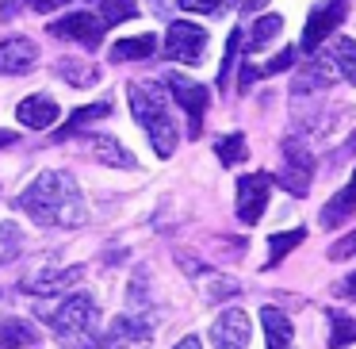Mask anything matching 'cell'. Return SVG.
<instances>
[{"instance_id":"52a82bcc","label":"cell","mask_w":356,"mask_h":349,"mask_svg":"<svg viewBox=\"0 0 356 349\" xmlns=\"http://www.w3.org/2000/svg\"><path fill=\"white\" fill-rule=\"evenodd\" d=\"M345 8H348V0H322V4L310 12L307 27H302V50H307V54H314V50L337 31V24L345 20Z\"/></svg>"},{"instance_id":"d6986e66","label":"cell","mask_w":356,"mask_h":349,"mask_svg":"<svg viewBox=\"0 0 356 349\" xmlns=\"http://www.w3.org/2000/svg\"><path fill=\"white\" fill-rule=\"evenodd\" d=\"M154 50H157L154 35H134V39H119L108 54H111V62H138V58H149Z\"/></svg>"},{"instance_id":"30bf717a","label":"cell","mask_w":356,"mask_h":349,"mask_svg":"<svg viewBox=\"0 0 356 349\" xmlns=\"http://www.w3.org/2000/svg\"><path fill=\"white\" fill-rule=\"evenodd\" d=\"M50 35L73 39V42H81V47L96 50L104 42V24H100V16H92V12H73V16L54 20V24H50Z\"/></svg>"},{"instance_id":"83f0119b","label":"cell","mask_w":356,"mask_h":349,"mask_svg":"<svg viewBox=\"0 0 356 349\" xmlns=\"http://www.w3.org/2000/svg\"><path fill=\"white\" fill-rule=\"evenodd\" d=\"M65 4H70V0H4V4H0V20H12L19 8H31V12H42V16H47V12H58V8H65Z\"/></svg>"},{"instance_id":"277c9868","label":"cell","mask_w":356,"mask_h":349,"mask_svg":"<svg viewBox=\"0 0 356 349\" xmlns=\"http://www.w3.org/2000/svg\"><path fill=\"white\" fill-rule=\"evenodd\" d=\"M203 54H207V31L200 24L180 20V24L169 27V35H165V58L184 62V65H200Z\"/></svg>"},{"instance_id":"5bb4252c","label":"cell","mask_w":356,"mask_h":349,"mask_svg":"<svg viewBox=\"0 0 356 349\" xmlns=\"http://www.w3.org/2000/svg\"><path fill=\"white\" fill-rule=\"evenodd\" d=\"M16 116H19V123L24 127H31V131H47V127H54L58 123V116H62V108H58L50 96H27L24 104L16 108Z\"/></svg>"},{"instance_id":"8fae6325","label":"cell","mask_w":356,"mask_h":349,"mask_svg":"<svg viewBox=\"0 0 356 349\" xmlns=\"http://www.w3.org/2000/svg\"><path fill=\"white\" fill-rule=\"evenodd\" d=\"M249 315L238 307H226L211 323V349H245L249 346Z\"/></svg>"},{"instance_id":"4fadbf2b","label":"cell","mask_w":356,"mask_h":349,"mask_svg":"<svg viewBox=\"0 0 356 349\" xmlns=\"http://www.w3.org/2000/svg\"><path fill=\"white\" fill-rule=\"evenodd\" d=\"M35 62H39V47L31 39H4L0 42V73L16 77V73H27Z\"/></svg>"},{"instance_id":"74e56055","label":"cell","mask_w":356,"mask_h":349,"mask_svg":"<svg viewBox=\"0 0 356 349\" xmlns=\"http://www.w3.org/2000/svg\"><path fill=\"white\" fill-rule=\"evenodd\" d=\"M12 142H16V134H12V131H0V146H12Z\"/></svg>"},{"instance_id":"e0dca14e","label":"cell","mask_w":356,"mask_h":349,"mask_svg":"<svg viewBox=\"0 0 356 349\" xmlns=\"http://www.w3.org/2000/svg\"><path fill=\"white\" fill-rule=\"evenodd\" d=\"M353 211H356V180H353V185H345V188H341V192L322 208V226H325V231H333V226L345 223Z\"/></svg>"},{"instance_id":"9a60e30c","label":"cell","mask_w":356,"mask_h":349,"mask_svg":"<svg viewBox=\"0 0 356 349\" xmlns=\"http://www.w3.org/2000/svg\"><path fill=\"white\" fill-rule=\"evenodd\" d=\"M88 146H92L96 162L111 165V169H134V165H138L131 150H127L119 139H111V134H92V142H88Z\"/></svg>"},{"instance_id":"603a6c76","label":"cell","mask_w":356,"mask_h":349,"mask_svg":"<svg viewBox=\"0 0 356 349\" xmlns=\"http://www.w3.org/2000/svg\"><path fill=\"white\" fill-rule=\"evenodd\" d=\"M330 73H333V65L330 62H310L307 65V70H302L299 73V77H295V96H299V93H318V88H325V85H330Z\"/></svg>"},{"instance_id":"ffe728a7","label":"cell","mask_w":356,"mask_h":349,"mask_svg":"<svg viewBox=\"0 0 356 349\" xmlns=\"http://www.w3.org/2000/svg\"><path fill=\"white\" fill-rule=\"evenodd\" d=\"M88 4L96 8V16H100V24H104V27H111V24H127V20L138 16L134 0H88Z\"/></svg>"},{"instance_id":"8d00e7d4","label":"cell","mask_w":356,"mask_h":349,"mask_svg":"<svg viewBox=\"0 0 356 349\" xmlns=\"http://www.w3.org/2000/svg\"><path fill=\"white\" fill-rule=\"evenodd\" d=\"M264 0H241V12H253V8H261Z\"/></svg>"},{"instance_id":"d590c367","label":"cell","mask_w":356,"mask_h":349,"mask_svg":"<svg viewBox=\"0 0 356 349\" xmlns=\"http://www.w3.org/2000/svg\"><path fill=\"white\" fill-rule=\"evenodd\" d=\"M177 349H203V346H200V338H192V334H188L184 341H177Z\"/></svg>"},{"instance_id":"7402d4cb","label":"cell","mask_w":356,"mask_h":349,"mask_svg":"<svg viewBox=\"0 0 356 349\" xmlns=\"http://www.w3.org/2000/svg\"><path fill=\"white\" fill-rule=\"evenodd\" d=\"M284 31V16H276V12H268V16H261L253 27H249V47L245 50H264L276 35Z\"/></svg>"},{"instance_id":"3957f363","label":"cell","mask_w":356,"mask_h":349,"mask_svg":"<svg viewBox=\"0 0 356 349\" xmlns=\"http://www.w3.org/2000/svg\"><path fill=\"white\" fill-rule=\"evenodd\" d=\"M62 349H92L96 346V303L92 295L77 292L70 300H62V307L50 315Z\"/></svg>"},{"instance_id":"ac0fdd59","label":"cell","mask_w":356,"mask_h":349,"mask_svg":"<svg viewBox=\"0 0 356 349\" xmlns=\"http://www.w3.org/2000/svg\"><path fill=\"white\" fill-rule=\"evenodd\" d=\"M35 341H39V334L27 318H4L0 323V349H27Z\"/></svg>"},{"instance_id":"f546056e","label":"cell","mask_w":356,"mask_h":349,"mask_svg":"<svg viewBox=\"0 0 356 349\" xmlns=\"http://www.w3.org/2000/svg\"><path fill=\"white\" fill-rule=\"evenodd\" d=\"M238 42H241V31H230V42H226V62H222V70H218V88H226V81H230V65H234V54H238Z\"/></svg>"},{"instance_id":"484cf974","label":"cell","mask_w":356,"mask_h":349,"mask_svg":"<svg viewBox=\"0 0 356 349\" xmlns=\"http://www.w3.org/2000/svg\"><path fill=\"white\" fill-rule=\"evenodd\" d=\"M333 70L348 85H356V42L353 39H337V47H333Z\"/></svg>"},{"instance_id":"9c48e42d","label":"cell","mask_w":356,"mask_h":349,"mask_svg":"<svg viewBox=\"0 0 356 349\" xmlns=\"http://www.w3.org/2000/svg\"><path fill=\"white\" fill-rule=\"evenodd\" d=\"M154 341V326L142 315H119L115 323L108 326V338H104V349H149Z\"/></svg>"},{"instance_id":"836d02e7","label":"cell","mask_w":356,"mask_h":349,"mask_svg":"<svg viewBox=\"0 0 356 349\" xmlns=\"http://www.w3.org/2000/svg\"><path fill=\"white\" fill-rule=\"evenodd\" d=\"M333 292H337V295H345V300H356V272L345 280V284H337V288H333Z\"/></svg>"},{"instance_id":"e575fe53","label":"cell","mask_w":356,"mask_h":349,"mask_svg":"<svg viewBox=\"0 0 356 349\" xmlns=\"http://www.w3.org/2000/svg\"><path fill=\"white\" fill-rule=\"evenodd\" d=\"M257 77H261V70H253V65H241V88H249Z\"/></svg>"},{"instance_id":"cb8c5ba5","label":"cell","mask_w":356,"mask_h":349,"mask_svg":"<svg viewBox=\"0 0 356 349\" xmlns=\"http://www.w3.org/2000/svg\"><path fill=\"white\" fill-rule=\"evenodd\" d=\"M104 116H111V100H100V104H85V108H77L70 116V123L58 131V139H70L73 131H81L85 123H96V119H104Z\"/></svg>"},{"instance_id":"ba28073f","label":"cell","mask_w":356,"mask_h":349,"mask_svg":"<svg viewBox=\"0 0 356 349\" xmlns=\"http://www.w3.org/2000/svg\"><path fill=\"white\" fill-rule=\"evenodd\" d=\"M268 192H272L268 173H249V177L238 180V219L245 226L261 223L264 208H268Z\"/></svg>"},{"instance_id":"f1b7e54d","label":"cell","mask_w":356,"mask_h":349,"mask_svg":"<svg viewBox=\"0 0 356 349\" xmlns=\"http://www.w3.org/2000/svg\"><path fill=\"white\" fill-rule=\"evenodd\" d=\"M215 154L222 165H238L245 157V134H222V139H215Z\"/></svg>"},{"instance_id":"6da1fadb","label":"cell","mask_w":356,"mask_h":349,"mask_svg":"<svg viewBox=\"0 0 356 349\" xmlns=\"http://www.w3.org/2000/svg\"><path fill=\"white\" fill-rule=\"evenodd\" d=\"M19 208L42 226H81L85 223V200H81V188L70 173L62 169H47L31 180L24 196H19Z\"/></svg>"},{"instance_id":"1f68e13d","label":"cell","mask_w":356,"mask_h":349,"mask_svg":"<svg viewBox=\"0 0 356 349\" xmlns=\"http://www.w3.org/2000/svg\"><path fill=\"white\" fill-rule=\"evenodd\" d=\"M234 0H180V8L184 12H222L230 8Z\"/></svg>"},{"instance_id":"4dcf8cb0","label":"cell","mask_w":356,"mask_h":349,"mask_svg":"<svg viewBox=\"0 0 356 349\" xmlns=\"http://www.w3.org/2000/svg\"><path fill=\"white\" fill-rule=\"evenodd\" d=\"M330 257H333V261H348V257H356V231L333 242V246H330Z\"/></svg>"},{"instance_id":"8992f818","label":"cell","mask_w":356,"mask_h":349,"mask_svg":"<svg viewBox=\"0 0 356 349\" xmlns=\"http://www.w3.org/2000/svg\"><path fill=\"white\" fill-rule=\"evenodd\" d=\"M310 177H314V157L299 139H284V169H280V185L291 196H307Z\"/></svg>"},{"instance_id":"4316f807","label":"cell","mask_w":356,"mask_h":349,"mask_svg":"<svg viewBox=\"0 0 356 349\" xmlns=\"http://www.w3.org/2000/svg\"><path fill=\"white\" fill-rule=\"evenodd\" d=\"M307 238V231H302V226H295V231H284V234H272L268 238V265H276V261H284L287 254H291L295 246H299V242Z\"/></svg>"},{"instance_id":"7c38bea8","label":"cell","mask_w":356,"mask_h":349,"mask_svg":"<svg viewBox=\"0 0 356 349\" xmlns=\"http://www.w3.org/2000/svg\"><path fill=\"white\" fill-rule=\"evenodd\" d=\"M81 277H85V269H81V265H70V269H47V272L27 277L24 280V292L27 295H58L62 288L77 284Z\"/></svg>"},{"instance_id":"d6a6232c","label":"cell","mask_w":356,"mask_h":349,"mask_svg":"<svg viewBox=\"0 0 356 349\" xmlns=\"http://www.w3.org/2000/svg\"><path fill=\"white\" fill-rule=\"evenodd\" d=\"M291 62H295V50H291V47H287V50H280V54H276V58H272V62L261 70V77H272V73H284Z\"/></svg>"},{"instance_id":"5b68a950","label":"cell","mask_w":356,"mask_h":349,"mask_svg":"<svg viewBox=\"0 0 356 349\" xmlns=\"http://www.w3.org/2000/svg\"><path fill=\"white\" fill-rule=\"evenodd\" d=\"M165 85H169L172 100L188 111V134H192V139H200L203 111H207V104H211V93L203 85H195L192 77H184V73H169V77H165Z\"/></svg>"},{"instance_id":"f35d334b","label":"cell","mask_w":356,"mask_h":349,"mask_svg":"<svg viewBox=\"0 0 356 349\" xmlns=\"http://www.w3.org/2000/svg\"><path fill=\"white\" fill-rule=\"evenodd\" d=\"M348 150H356V139H353V142H348Z\"/></svg>"},{"instance_id":"2e32d148","label":"cell","mask_w":356,"mask_h":349,"mask_svg":"<svg viewBox=\"0 0 356 349\" xmlns=\"http://www.w3.org/2000/svg\"><path fill=\"white\" fill-rule=\"evenodd\" d=\"M261 326H264V341L268 349H291V318L280 307H261Z\"/></svg>"},{"instance_id":"d4e9b609","label":"cell","mask_w":356,"mask_h":349,"mask_svg":"<svg viewBox=\"0 0 356 349\" xmlns=\"http://www.w3.org/2000/svg\"><path fill=\"white\" fill-rule=\"evenodd\" d=\"M356 341V318L345 311H330V349H345Z\"/></svg>"},{"instance_id":"44dd1931","label":"cell","mask_w":356,"mask_h":349,"mask_svg":"<svg viewBox=\"0 0 356 349\" xmlns=\"http://www.w3.org/2000/svg\"><path fill=\"white\" fill-rule=\"evenodd\" d=\"M58 77H65L70 85H77V88H88V85L100 81V70L88 65V62H77V58H62V62H58Z\"/></svg>"},{"instance_id":"7a4b0ae2","label":"cell","mask_w":356,"mask_h":349,"mask_svg":"<svg viewBox=\"0 0 356 349\" xmlns=\"http://www.w3.org/2000/svg\"><path fill=\"white\" fill-rule=\"evenodd\" d=\"M127 93H131V111H134V119H138V127L149 134L157 157H172L180 131H177V123H172L169 108H165L161 88H157V85H131Z\"/></svg>"}]
</instances>
